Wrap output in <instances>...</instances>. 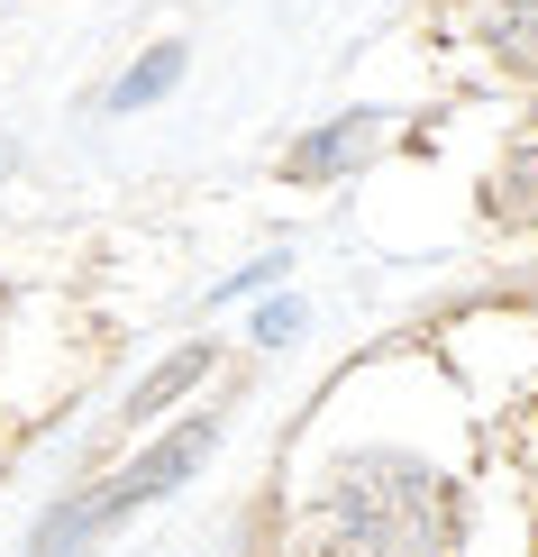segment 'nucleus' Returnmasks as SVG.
Returning a JSON list of instances; mask_svg holds the SVG:
<instances>
[{"mask_svg":"<svg viewBox=\"0 0 538 557\" xmlns=\"http://www.w3.org/2000/svg\"><path fill=\"white\" fill-rule=\"evenodd\" d=\"M475 28H484V46H493L511 74H538V0H484Z\"/></svg>","mask_w":538,"mask_h":557,"instance_id":"nucleus-4","label":"nucleus"},{"mask_svg":"<svg viewBox=\"0 0 538 557\" xmlns=\"http://www.w3.org/2000/svg\"><path fill=\"white\" fill-rule=\"evenodd\" d=\"M0 174H10V137H0Z\"/></svg>","mask_w":538,"mask_h":557,"instance_id":"nucleus-10","label":"nucleus"},{"mask_svg":"<svg viewBox=\"0 0 538 557\" xmlns=\"http://www.w3.org/2000/svg\"><path fill=\"white\" fill-rule=\"evenodd\" d=\"M384 110H347V120H329V128H320V137H301V147H292V174L301 183H329V174H347V165H365V156L374 147H384Z\"/></svg>","mask_w":538,"mask_h":557,"instance_id":"nucleus-3","label":"nucleus"},{"mask_svg":"<svg viewBox=\"0 0 538 557\" xmlns=\"http://www.w3.org/2000/svg\"><path fill=\"white\" fill-rule=\"evenodd\" d=\"M493 211H502V220H538V147L511 156V165L493 174Z\"/></svg>","mask_w":538,"mask_h":557,"instance_id":"nucleus-7","label":"nucleus"},{"mask_svg":"<svg viewBox=\"0 0 538 557\" xmlns=\"http://www.w3.org/2000/svg\"><path fill=\"white\" fill-rule=\"evenodd\" d=\"M274 274H284V257H265V265H247V274H228V284H220V293H210V301H247V293H265V284H274Z\"/></svg>","mask_w":538,"mask_h":557,"instance_id":"nucleus-9","label":"nucleus"},{"mask_svg":"<svg viewBox=\"0 0 538 557\" xmlns=\"http://www.w3.org/2000/svg\"><path fill=\"white\" fill-rule=\"evenodd\" d=\"M320 548L329 557H456V484L402 448H365L320 494Z\"/></svg>","mask_w":538,"mask_h":557,"instance_id":"nucleus-1","label":"nucleus"},{"mask_svg":"<svg viewBox=\"0 0 538 557\" xmlns=\"http://www.w3.org/2000/svg\"><path fill=\"white\" fill-rule=\"evenodd\" d=\"M201 375H210V347H183V357H165V366H155L147 384L128 393V421H155V411H165L183 384H201Z\"/></svg>","mask_w":538,"mask_h":557,"instance_id":"nucleus-5","label":"nucleus"},{"mask_svg":"<svg viewBox=\"0 0 538 557\" xmlns=\"http://www.w3.org/2000/svg\"><path fill=\"white\" fill-rule=\"evenodd\" d=\"M174 83H183V46H155L147 64H128V74L110 83V110H147V101H165Z\"/></svg>","mask_w":538,"mask_h":557,"instance_id":"nucleus-6","label":"nucleus"},{"mask_svg":"<svg viewBox=\"0 0 538 557\" xmlns=\"http://www.w3.org/2000/svg\"><path fill=\"white\" fill-rule=\"evenodd\" d=\"M210 448H220V421H210V411H201V421H183L174 438H155V448L137 457V467H120V475H101V484H91V494H64L55 512L37 521V540H28V557H83L91 540H110V530H120L128 512H147L155 494H174V484L192 475V467H201Z\"/></svg>","mask_w":538,"mask_h":557,"instance_id":"nucleus-2","label":"nucleus"},{"mask_svg":"<svg viewBox=\"0 0 538 557\" xmlns=\"http://www.w3.org/2000/svg\"><path fill=\"white\" fill-rule=\"evenodd\" d=\"M301 330V301H265V311H255V338H265V347H284Z\"/></svg>","mask_w":538,"mask_h":557,"instance_id":"nucleus-8","label":"nucleus"}]
</instances>
